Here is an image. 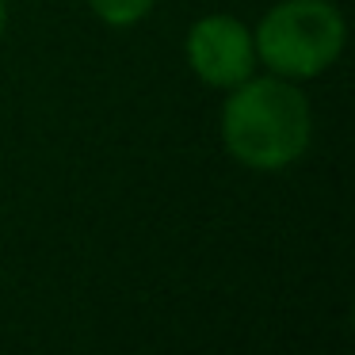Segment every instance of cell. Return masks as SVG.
<instances>
[{
  "mask_svg": "<svg viewBox=\"0 0 355 355\" xmlns=\"http://www.w3.org/2000/svg\"><path fill=\"white\" fill-rule=\"evenodd\" d=\"M187 69L202 80V85L230 92L241 80L256 73V42L241 19L233 16H202L187 27L184 39Z\"/></svg>",
  "mask_w": 355,
  "mask_h": 355,
  "instance_id": "obj_3",
  "label": "cell"
},
{
  "mask_svg": "<svg viewBox=\"0 0 355 355\" xmlns=\"http://www.w3.org/2000/svg\"><path fill=\"white\" fill-rule=\"evenodd\" d=\"M4 27H8V4L0 0V35H4Z\"/></svg>",
  "mask_w": 355,
  "mask_h": 355,
  "instance_id": "obj_5",
  "label": "cell"
},
{
  "mask_svg": "<svg viewBox=\"0 0 355 355\" xmlns=\"http://www.w3.org/2000/svg\"><path fill=\"white\" fill-rule=\"evenodd\" d=\"M222 146L241 168L252 172H283L309 149L313 138V111L298 80L275 77H248L230 88L218 119Z\"/></svg>",
  "mask_w": 355,
  "mask_h": 355,
  "instance_id": "obj_1",
  "label": "cell"
},
{
  "mask_svg": "<svg viewBox=\"0 0 355 355\" xmlns=\"http://www.w3.org/2000/svg\"><path fill=\"white\" fill-rule=\"evenodd\" d=\"M256 62L286 80H313L336 65L347 42L344 12L332 0H279L252 31Z\"/></svg>",
  "mask_w": 355,
  "mask_h": 355,
  "instance_id": "obj_2",
  "label": "cell"
},
{
  "mask_svg": "<svg viewBox=\"0 0 355 355\" xmlns=\"http://www.w3.org/2000/svg\"><path fill=\"white\" fill-rule=\"evenodd\" d=\"M157 0H88V8L107 27H134L153 12Z\"/></svg>",
  "mask_w": 355,
  "mask_h": 355,
  "instance_id": "obj_4",
  "label": "cell"
}]
</instances>
